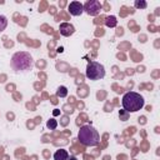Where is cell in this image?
Wrapping results in <instances>:
<instances>
[{"instance_id":"8","label":"cell","mask_w":160,"mask_h":160,"mask_svg":"<svg viewBox=\"0 0 160 160\" xmlns=\"http://www.w3.org/2000/svg\"><path fill=\"white\" fill-rule=\"evenodd\" d=\"M68 158H69V152L64 149L56 150L55 154H54V160H66Z\"/></svg>"},{"instance_id":"6","label":"cell","mask_w":160,"mask_h":160,"mask_svg":"<svg viewBox=\"0 0 160 160\" xmlns=\"http://www.w3.org/2000/svg\"><path fill=\"white\" fill-rule=\"evenodd\" d=\"M68 11L72 15V16H79L84 12V6L80 1H71L68 6Z\"/></svg>"},{"instance_id":"2","label":"cell","mask_w":160,"mask_h":160,"mask_svg":"<svg viewBox=\"0 0 160 160\" xmlns=\"http://www.w3.org/2000/svg\"><path fill=\"white\" fill-rule=\"evenodd\" d=\"M121 105L122 109L126 112H136L139 110H141L145 105V100L144 98L135 91H128L124 94L122 99H121Z\"/></svg>"},{"instance_id":"12","label":"cell","mask_w":160,"mask_h":160,"mask_svg":"<svg viewBox=\"0 0 160 160\" xmlns=\"http://www.w3.org/2000/svg\"><path fill=\"white\" fill-rule=\"evenodd\" d=\"M134 5H135L136 9H145V8L148 6L146 1H144V0H136V1L134 2Z\"/></svg>"},{"instance_id":"13","label":"cell","mask_w":160,"mask_h":160,"mask_svg":"<svg viewBox=\"0 0 160 160\" xmlns=\"http://www.w3.org/2000/svg\"><path fill=\"white\" fill-rule=\"evenodd\" d=\"M46 126H48L50 130H54V129H56V126H58V121H56L55 119H50V120H48Z\"/></svg>"},{"instance_id":"11","label":"cell","mask_w":160,"mask_h":160,"mask_svg":"<svg viewBox=\"0 0 160 160\" xmlns=\"http://www.w3.org/2000/svg\"><path fill=\"white\" fill-rule=\"evenodd\" d=\"M68 95V89H66V86H60V88H58V90H56V96H59V98H65Z\"/></svg>"},{"instance_id":"14","label":"cell","mask_w":160,"mask_h":160,"mask_svg":"<svg viewBox=\"0 0 160 160\" xmlns=\"http://www.w3.org/2000/svg\"><path fill=\"white\" fill-rule=\"evenodd\" d=\"M128 115H129V112H126L125 110H121V111L119 112L120 119H121V120H124V121H125V120H128Z\"/></svg>"},{"instance_id":"3","label":"cell","mask_w":160,"mask_h":160,"mask_svg":"<svg viewBox=\"0 0 160 160\" xmlns=\"http://www.w3.org/2000/svg\"><path fill=\"white\" fill-rule=\"evenodd\" d=\"M78 140L84 146H96L100 141V135L92 125H82L78 132Z\"/></svg>"},{"instance_id":"5","label":"cell","mask_w":160,"mask_h":160,"mask_svg":"<svg viewBox=\"0 0 160 160\" xmlns=\"http://www.w3.org/2000/svg\"><path fill=\"white\" fill-rule=\"evenodd\" d=\"M82 6H84V11L90 16L99 15L101 10V4L99 0H88L85 4H82Z\"/></svg>"},{"instance_id":"4","label":"cell","mask_w":160,"mask_h":160,"mask_svg":"<svg viewBox=\"0 0 160 160\" xmlns=\"http://www.w3.org/2000/svg\"><path fill=\"white\" fill-rule=\"evenodd\" d=\"M85 75L88 79L90 80H100L105 76V68L102 64L98 62V61H90L88 65H86V71H85Z\"/></svg>"},{"instance_id":"9","label":"cell","mask_w":160,"mask_h":160,"mask_svg":"<svg viewBox=\"0 0 160 160\" xmlns=\"http://www.w3.org/2000/svg\"><path fill=\"white\" fill-rule=\"evenodd\" d=\"M105 25H106L108 28H115V26L118 25V20H116V18H115L114 15L108 16V18L105 19Z\"/></svg>"},{"instance_id":"1","label":"cell","mask_w":160,"mask_h":160,"mask_svg":"<svg viewBox=\"0 0 160 160\" xmlns=\"http://www.w3.org/2000/svg\"><path fill=\"white\" fill-rule=\"evenodd\" d=\"M10 66L15 72H29L34 68V59L28 51H18L11 56Z\"/></svg>"},{"instance_id":"7","label":"cell","mask_w":160,"mask_h":160,"mask_svg":"<svg viewBox=\"0 0 160 160\" xmlns=\"http://www.w3.org/2000/svg\"><path fill=\"white\" fill-rule=\"evenodd\" d=\"M59 31H60V34L62 36H66L68 38V36H71L75 32V28L70 22H61L59 25Z\"/></svg>"},{"instance_id":"10","label":"cell","mask_w":160,"mask_h":160,"mask_svg":"<svg viewBox=\"0 0 160 160\" xmlns=\"http://www.w3.org/2000/svg\"><path fill=\"white\" fill-rule=\"evenodd\" d=\"M8 26V18L5 15H0V32H2Z\"/></svg>"},{"instance_id":"15","label":"cell","mask_w":160,"mask_h":160,"mask_svg":"<svg viewBox=\"0 0 160 160\" xmlns=\"http://www.w3.org/2000/svg\"><path fill=\"white\" fill-rule=\"evenodd\" d=\"M66 160H78V159H76L75 156H69V158H68Z\"/></svg>"}]
</instances>
